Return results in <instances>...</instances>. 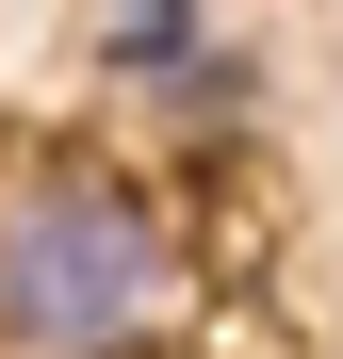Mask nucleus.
I'll use <instances>...</instances> for the list:
<instances>
[{"label": "nucleus", "mask_w": 343, "mask_h": 359, "mask_svg": "<svg viewBox=\"0 0 343 359\" xmlns=\"http://www.w3.org/2000/svg\"><path fill=\"white\" fill-rule=\"evenodd\" d=\"M196 327V229L82 147L0 163V359H163Z\"/></svg>", "instance_id": "obj_1"}, {"label": "nucleus", "mask_w": 343, "mask_h": 359, "mask_svg": "<svg viewBox=\"0 0 343 359\" xmlns=\"http://www.w3.org/2000/svg\"><path fill=\"white\" fill-rule=\"evenodd\" d=\"M98 66L147 82V98L213 82V0H98Z\"/></svg>", "instance_id": "obj_2"}]
</instances>
